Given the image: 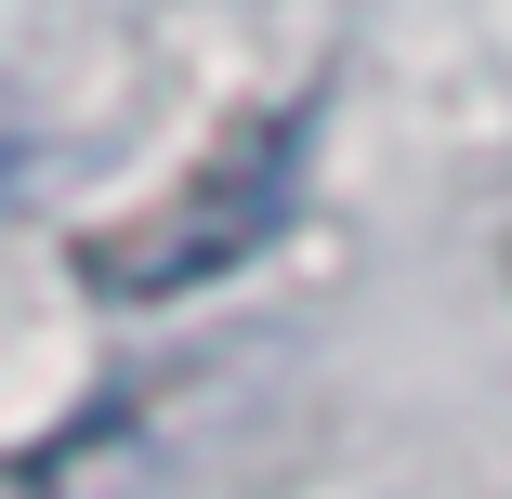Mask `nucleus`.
Wrapping results in <instances>:
<instances>
[{"label":"nucleus","instance_id":"1","mask_svg":"<svg viewBox=\"0 0 512 499\" xmlns=\"http://www.w3.org/2000/svg\"><path fill=\"white\" fill-rule=\"evenodd\" d=\"M316 132H329V92H276V106H263L250 132H224L171 197H145L132 224H92V237H79V289H106V303H184V289L237 276V263L289 224Z\"/></svg>","mask_w":512,"mask_h":499}]
</instances>
